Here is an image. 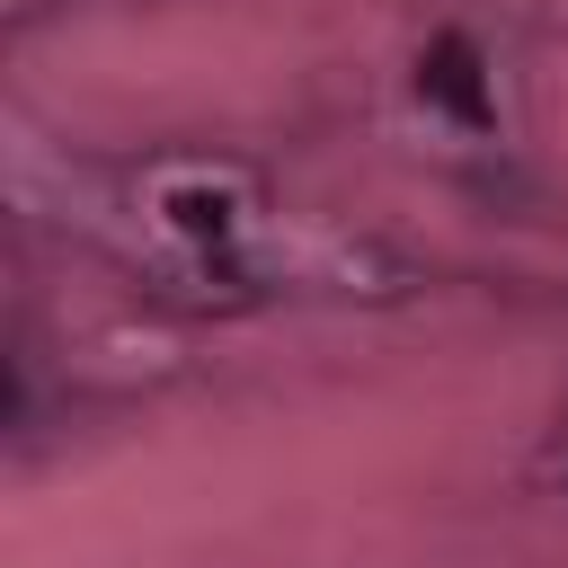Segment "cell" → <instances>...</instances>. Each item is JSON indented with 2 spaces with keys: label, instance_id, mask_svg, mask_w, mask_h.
<instances>
[{
  "label": "cell",
  "instance_id": "obj_1",
  "mask_svg": "<svg viewBox=\"0 0 568 568\" xmlns=\"http://www.w3.org/2000/svg\"><path fill=\"white\" fill-rule=\"evenodd\" d=\"M435 98H453L470 124H479V80H470V44H435V71H426Z\"/></svg>",
  "mask_w": 568,
  "mask_h": 568
}]
</instances>
